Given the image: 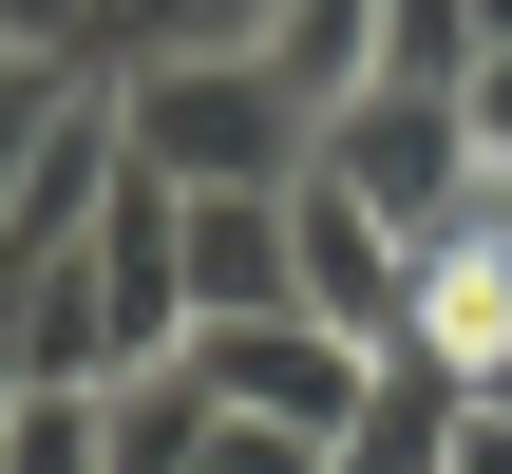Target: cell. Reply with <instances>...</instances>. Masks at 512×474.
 Returning <instances> with one entry per match:
<instances>
[{"instance_id":"obj_1","label":"cell","mask_w":512,"mask_h":474,"mask_svg":"<svg viewBox=\"0 0 512 474\" xmlns=\"http://www.w3.org/2000/svg\"><path fill=\"white\" fill-rule=\"evenodd\" d=\"M114 152L171 171V190H304L323 114H304L247 38H190V57H133V76H114Z\"/></svg>"},{"instance_id":"obj_2","label":"cell","mask_w":512,"mask_h":474,"mask_svg":"<svg viewBox=\"0 0 512 474\" xmlns=\"http://www.w3.org/2000/svg\"><path fill=\"white\" fill-rule=\"evenodd\" d=\"M323 171H342L361 209H399V228L437 247V228H456V190H475L494 152H475V114H456L437 76H361V95L323 114Z\"/></svg>"},{"instance_id":"obj_3","label":"cell","mask_w":512,"mask_h":474,"mask_svg":"<svg viewBox=\"0 0 512 474\" xmlns=\"http://www.w3.org/2000/svg\"><path fill=\"white\" fill-rule=\"evenodd\" d=\"M285 247H304V323H342V342H418V228L361 209L323 152H304V190H285Z\"/></svg>"},{"instance_id":"obj_4","label":"cell","mask_w":512,"mask_h":474,"mask_svg":"<svg viewBox=\"0 0 512 474\" xmlns=\"http://www.w3.org/2000/svg\"><path fill=\"white\" fill-rule=\"evenodd\" d=\"M190 361H209L228 418H285V437H342L361 380H380V342H342V323H304V304H266V323H190Z\"/></svg>"},{"instance_id":"obj_5","label":"cell","mask_w":512,"mask_h":474,"mask_svg":"<svg viewBox=\"0 0 512 474\" xmlns=\"http://www.w3.org/2000/svg\"><path fill=\"white\" fill-rule=\"evenodd\" d=\"M456 437H475V361L456 342H380V380L323 437V474H456Z\"/></svg>"},{"instance_id":"obj_6","label":"cell","mask_w":512,"mask_h":474,"mask_svg":"<svg viewBox=\"0 0 512 474\" xmlns=\"http://www.w3.org/2000/svg\"><path fill=\"white\" fill-rule=\"evenodd\" d=\"M266 304H304L285 190H190V323H266Z\"/></svg>"},{"instance_id":"obj_7","label":"cell","mask_w":512,"mask_h":474,"mask_svg":"<svg viewBox=\"0 0 512 474\" xmlns=\"http://www.w3.org/2000/svg\"><path fill=\"white\" fill-rule=\"evenodd\" d=\"M209 361H133V380H95V474H190L209 456Z\"/></svg>"},{"instance_id":"obj_8","label":"cell","mask_w":512,"mask_h":474,"mask_svg":"<svg viewBox=\"0 0 512 474\" xmlns=\"http://www.w3.org/2000/svg\"><path fill=\"white\" fill-rule=\"evenodd\" d=\"M247 57H266L304 114H342V95L380 76V0H247Z\"/></svg>"},{"instance_id":"obj_9","label":"cell","mask_w":512,"mask_h":474,"mask_svg":"<svg viewBox=\"0 0 512 474\" xmlns=\"http://www.w3.org/2000/svg\"><path fill=\"white\" fill-rule=\"evenodd\" d=\"M475 57H494V19H475V0H380V76H437V95H456Z\"/></svg>"},{"instance_id":"obj_10","label":"cell","mask_w":512,"mask_h":474,"mask_svg":"<svg viewBox=\"0 0 512 474\" xmlns=\"http://www.w3.org/2000/svg\"><path fill=\"white\" fill-rule=\"evenodd\" d=\"M0 474H95V380H38V399H0Z\"/></svg>"},{"instance_id":"obj_11","label":"cell","mask_w":512,"mask_h":474,"mask_svg":"<svg viewBox=\"0 0 512 474\" xmlns=\"http://www.w3.org/2000/svg\"><path fill=\"white\" fill-rule=\"evenodd\" d=\"M190 474H323V437H285V418H209Z\"/></svg>"},{"instance_id":"obj_12","label":"cell","mask_w":512,"mask_h":474,"mask_svg":"<svg viewBox=\"0 0 512 474\" xmlns=\"http://www.w3.org/2000/svg\"><path fill=\"white\" fill-rule=\"evenodd\" d=\"M456 114H475V152H494V171H512V38H494V57H475V76H456Z\"/></svg>"},{"instance_id":"obj_13","label":"cell","mask_w":512,"mask_h":474,"mask_svg":"<svg viewBox=\"0 0 512 474\" xmlns=\"http://www.w3.org/2000/svg\"><path fill=\"white\" fill-rule=\"evenodd\" d=\"M456 474H512V399H475V437H456Z\"/></svg>"},{"instance_id":"obj_14","label":"cell","mask_w":512,"mask_h":474,"mask_svg":"<svg viewBox=\"0 0 512 474\" xmlns=\"http://www.w3.org/2000/svg\"><path fill=\"white\" fill-rule=\"evenodd\" d=\"M0 57H19V38H0Z\"/></svg>"}]
</instances>
